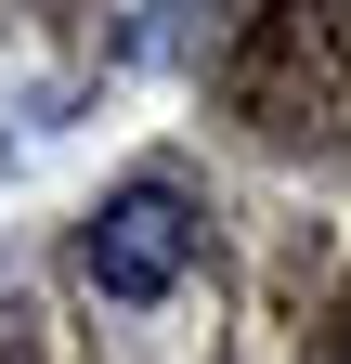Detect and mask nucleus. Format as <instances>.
<instances>
[{
	"mask_svg": "<svg viewBox=\"0 0 351 364\" xmlns=\"http://www.w3.org/2000/svg\"><path fill=\"white\" fill-rule=\"evenodd\" d=\"M183 260H195V221H183L169 182H130L92 235H78V273H92L104 299H169V287H183Z\"/></svg>",
	"mask_w": 351,
	"mask_h": 364,
	"instance_id": "nucleus-1",
	"label": "nucleus"
}]
</instances>
